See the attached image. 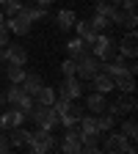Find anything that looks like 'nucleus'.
Returning <instances> with one entry per match:
<instances>
[{
	"label": "nucleus",
	"instance_id": "22",
	"mask_svg": "<svg viewBox=\"0 0 138 154\" xmlns=\"http://www.w3.org/2000/svg\"><path fill=\"white\" fill-rule=\"evenodd\" d=\"M75 11H69V8H64V11H58V28L61 30H72V25H75Z\"/></svg>",
	"mask_w": 138,
	"mask_h": 154
},
{
	"label": "nucleus",
	"instance_id": "29",
	"mask_svg": "<svg viewBox=\"0 0 138 154\" xmlns=\"http://www.w3.org/2000/svg\"><path fill=\"white\" fill-rule=\"evenodd\" d=\"M113 6H119V0H97V8H94V11H100V14L108 17V11H111Z\"/></svg>",
	"mask_w": 138,
	"mask_h": 154
},
{
	"label": "nucleus",
	"instance_id": "34",
	"mask_svg": "<svg viewBox=\"0 0 138 154\" xmlns=\"http://www.w3.org/2000/svg\"><path fill=\"white\" fill-rule=\"evenodd\" d=\"M119 6L124 11H135V0H119Z\"/></svg>",
	"mask_w": 138,
	"mask_h": 154
},
{
	"label": "nucleus",
	"instance_id": "27",
	"mask_svg": "<svg viewBox=\"0 0 138 154\" xmlns=\"http://www.w3.org/2000/svg\"><path fill=\"white\" fill-rule=\"evenodd\" d=\"M22 11L28 14V19H30V22H36V19H44L47 17V8H42V6H22Z\"/></svg>",
	"mask_w": 138,
	"mask_h": 154
},
{
	"label": "nucleus",
	"instance_id": "26",
	"mask_svg": "<svg viewBox=\"0 0 138 154\" xmlns=\"http://www.w3.org/2000/svg\"><path fill=\"white\" fill-rule=\"evenodd\" d=\"M122 132L127 135V140H135V138H138V124H135V116H133V113H130V119L122 124Z\"/></svg>",
	"mask_w": 138,
	"mask_h": 154
},
{
	"label": "nucleus",
	"instance_id": "12",
	"mask_svg": "<svg viewBox=\"0 0 138 154\" xmlns=\"http://www.w3.org/2000/svg\"><path fill=\"white\" fill-rule=\"evenodd\" d=\"M25 119H28V116L19 110V107H14V105H11V110L0 113V127H3V129H11V127H19Z\"/></svg>",
	"mask_w": 138,
	"mask_h": 154
},
{
	"label": "nucleus",
	"instance_id": "13",
	"mask_svg": "<svg viewBox=\"0 0 138 154\" xmlns=\"http://www.w3.org/2000/svg\"><path fill=\"white\" fill-rule=\"evenodd\" d=\"M6 61L17 63V66H25L28 63V50L22 44H6Z\"/></svg>",
	"mask_w": 138,
	"mask_h": 154
},
{
	"label": "nucleus",
	"instance_id": "1",
	"mask_svg": "<svg viewBox=\"0 0 138 154\" xmlns=\"http://www.w3.org/2000/svg\"><path fill=\"white\" fill-rule=\"evenodd\" d=\"M28 119H33L42 129H55V127H58V113H55L53 105H39V102H33Z\"/></svg>",
	"mask_w": 138,
	"mask_h": 154
},
{
	"label": "nucleus",
	"instance_id": "14",
	"mask_svg": "<svg viewBox=\"0 0 138 154\" xmlns=\"http://www.w3.org/2000/svg\"><path fill=\"white\" fill-rule=\"evenodd\" d=\"M28 138H30V132H28V129H22V124L8 129V143H11V149L25 146V143H28Z\"/></svg>",
	"mask_w": 138,
	"mask_h": 154
},
{
	"label": "nucleus",
	"instance_id": "11",
	"mask_svg": "<svg viewBox=\"0 0 138 154\" xmlns=\"http://www.w3.org/2000/svg\"><path fill=\"white\" fill-rule=\"evenodd\" d=\"M30 19H28V14L19 8L17 14H11V22L6 25V28H11V33H17V36H25V33H30Z\"/></svg>",
	"mask_w": 138,
	"mask_h": 154
},
{
	"label": "nucleus",
	"instance_id": "16",
	"mask_svg": "<svg viewBox=\"0 0 138 154\" xmlns=\"http://www.w3.org/2000/svg\"><path fill=\"white\" fill-rule=\"evenodd\" d=\"M91 83H94V91H100V94H108V91H113V77L111 74H105L102 69L97 72L94 77H91Z\"/></svg>",
	"mask_w": 138,
	"mask_h": 154
},
{
	"label": "nucleus",
	"instance_id": "30",
	"mask_svg": "<svg viewBox=\"0 0 138 154\" xmlns=\"http://www.w3.org/2000/svg\"><path fill=\"white\" fill-rule=\"evenodd\" d=\"M75 69H77V63L72 61V58H66V61L61 63V72H64V77H72V74H75Z\"/></svg>",
	"mask_w": 138,
	"mask_h": 154
},
{
	"label": "nucleus",
	"instance_id": "9",
	"mask_svg": "<svg viewBox=\"0 0 138 154\" xmlns=\"http://www.w3.org/2000/svg\"><path fill=\"white\" fill-rule=\"evenodd\" d=\"M61 151H66V154H80V129H77V127H66Z\"/></svg>",
	"mask_w": 138,
	"mask_h": 154
},
{
	"label": "nucleus",
	"instance_id": "7",
	"mask_svg": "<svg viewBox=\"0 0 138 154\" xmlns=\"http://www.w3.org/2000/svg\"><path fill=\"white\" fill-rule=\"evenodd\" d=\"M135 107H138V105H135V96H133V94H124V96H119V102H113V105H105V110L113 116L116 121H119L124 113H135Z\"/></svg>",
	"mask_w": 138,
	"mask_h": 154
},
{
	"label": "nucleus",
	"instance_id": "32",
	"mask_svg": "<svg viewBox=\"0 0 138 154\" xmlns=\"http://www.w3.org/2000/svg\"><path fill=\"white\" fill-rule=\"evenodd\" d=\"M8 151H11V143L6 138V132H0V154H8Z\"/></svg>",
	"mask_w": 138,
	"mask_h": 154
},
{
	"label": "nucleus",
	"instance_id": "3",
	"mask_svg": "<svg viewBox=\"0 0 138 154\" xmlns=\"http://www.w3.org/2000/svg\"><path fill=\"white\" fill-rule=\"evenodd\" d=\"M108 132H111V129H108ZM100 149L108 151V154H124V151H127V154H135V143L127 140V135H124L122 129H119V132H111Z\"/></svg>",
	"mask_w": 138,
	"mask_h": 154
},
{
	"label": "nucleus",
	"instance_id": "2",
	"mask_svg": "<svg viewBox=\"0 0 138 154\" xmlns=\"http://www.w3.org/2000/svg\"><path fill=\"white\" fill-rule=\"evenodd\" d=\"M25 146L33 154H47V151L55 149V135H50V129H42V127H39L36 132H30V138H28Z\"/></svg>",
	"mask_w": 138,
	"mask_h": 154
},
{
	"label": "nucleus",
	"instance_id": "31",
	"mask_svg": "<svg viewBox=\"0 0 138 154\" xmlns=\"http://www.w3.org/2000/svg\"><path fill=\"white\" fill-rule=\"evenodd\" d=\"M127 30H135V11H127V17H124V22H122Z\"/></svg>",
	"mask_w": 138,
	"mask_h": 154
},
{
	"label": "nucleus",
	"instance_id": "15",
	"mask_svg": "<svg viewBox=\"0 0 138 154\" xmlns=\"http://www.w3.org/2000/svg\"><path fill=\"white\" fill-rule=\"evenodd\" d=\"M72 28H77V36H80L86 44H91L94 38H97V30L91 28V22H88V19H75V25H72Z\"/></svg>",
	"mask_w": 138,
	"mask_h": 154
},
{
	"label": "nucleus",
	"instance_id": "36",
	"mask_svg": "<svg viewBox=\"0 0 138 154\" xmlns=\"http://www.w3.org/2000/svg\"><path fill=\"white\" fill-rule=\"evenodd\" d=\"M0 61H6V44H0Z\"/></svg>",
	"mask_w": 138,
	"mask_h": 154
},
{
	"label": "nucleus",
	"instance_id": "6",
	"mask_svg": "<svg viewBox=\"0 0 138 154\" xmlns=\"http://www.w3.org/2000/svg\"><path fill=\"white\" fill-rule=\"evenodd\" d=\"M77 69H75V77L77 80H91V77L100 72V61H97V58L91 55V52H86V55H80L77 58Z\"/></svg>",
	"mask_w": 138,
	"mask_h": 154
},
{
	"label": "nucleus",
	"instance_id": "38",
	"mask_svg": "<svg viewBox=\"0 0 138 154\" xmlns=\"http://www.w3.org/2000/svg\"><path fill=\"white\" fill-rule=\"evenodd\" d=\"M0 22H3V19H0Z\"/></svg>",
	"mask_w": 138,
	"mask_h": 154
},
{
	"label": "nucleus",
	"instance_id": "17",
	"mask_svg": "<svg viewBox=\"0 0 138 154\" xmlns=\"http://www.w3.org/2000/svg\"><path fill=\"white\" fill-rule=\"evenodd\" d=\"M19 85H22V91L25 94H36L39 88H42V77H39L36 72H25V77H22V83H19Z\"/></svg>",
	"mask_w": 138,
	"mask_h": 154
},
{
	"label": "nucleus",
	"instance_id": "23",
	"mask_svg": "<svg viewBox=\"0 0 138 154\" xmlns=\"http://www.w3.org/2000/svg\"><path fill=\"white\" fill-rule=\"evenodd\" d=\"M97 124H100V132H108V129L116 127V119H113L108 110H102V113H97Z\"/></svg>",
	"mask_w": 138,
	"mask_h": 154
},
{
	"label": "nucleus",
	"instance_id": "8",
	"mask_svg": "<svg viewBox=\"0 0 138 154\" xmlns=\"http://www.w3.org/2000/svg\"><path fill=\"white\" fill-rule=\"evenodd\" d=\"M116 52L122 58H135L138 55V38H135V30H127L122 36V42L116 44Z\"/></svg>",
	"mask_w": 138,
	"mask_h": 154
},
{
	"label": "nucleus",
	"instance_id": "19",
	"mask_svg": "<svg viewBox=\"0 0 138 154\" xmlns=\"http://www.w3.org/2000/svg\"><path fill=\"white\" fill-rule=\"evenodd\" d=\"M55 96H58V91L42 83V88H39V91L33 94V99H36L39 105H53V102H55Z\"/></svg>",
	"mask_w": 138,
	"mask_h": 154
},
{
	"label": "nucleus",
	"instance_id": "21",
	"mask_svg": "<svg viewBox=\"0 0 138 154\" xmlns=\"http://www.w3.org/2000/svg\"><path fill=\"white\" fill-rule=\"evenodd\" d=\"M113 88H119L122 94H135V80H133V74L113 77Z\"/></svg>",
	"mask_w": 138,
	"mask_h": 154
},
{
	"label": "nucleus",
	"instance_id": "28",
	"mask_svg": "<svg viewBox=\"0 0 138 154\" xmlns=\"http://www.w3.org/2000/svg\"><path fill=\"white\" fill-rule=\"evenodd\" d=\"M0 8H3L6 14H17L19 8H22V0H0Z\"/></svg>",
	"mask_w": 138,
	"mask_h": 154
},
{
	"label": "nucleus",
	"instance_id": "18",
	"mask_svg": "<svg viewBox=\"0 0 138 154\" xmlns=\"http://www.w3.org/2000/svg\"><path fill=\"white\" fill-rule=\"evenodd\" d=\"M66 52H69V58H72V61H77L80 55H86V52H91V50H88V44L83 42V38L77 36V38H72V42L66 44Z\"/></svg>",
	"mask_w": 138,
	"mask_h": 154
},
{
	"label": "nucleus",
	"instance_id": "20",
	"mask_svg": "<svg viewBox=\"0 0 138 154\" xmlns=\"http://www.w3.org/2000/svg\"><path fill=\"white\" fill-rule=\"evenodd\" d=\"M105 94H100V91H94L88 99H86V107H88V113H102L105 110Z\"/></svg>",
	"mask_w": 138,
	"mask_h": 154
},
{
	"label": "nucleus",
	"instance_id": "35",
	"mask_svg": "<svg viewBox=\"0 0 138 154\" xmlns=\"http://www.w3.org/2000/svg\"><path fill=\"white\" fill-rule=\"evenodd\" d=\"M36 3L42 6V8H47V6H53V3H55V0H36Z\"/></svg>",
	"mask_w": 138,
	"mask_h": 154
},
{
	"label": "nucleus",
	"instance_id": "10",
	"mask_svg": "<svg viewBox=\"0 0 138 154\" xmlns=\"http://www.w3.org/2000/svg\"><path fill=\"white\" fill-rule=\"evenodd\" d=\"M80 94H83V83L77 80L75 74H72V77H64L61 88H58V96H66V99H77Z\"/></svg>",
	"mask_w": 138,
	"mask_h": 154
},
{
	"label": "nucleus",
	"instance_id": "24",
	"mask_svg": "<svg viewBox=\"0 0 138 154\" xmlns=\"http://www.w3.org/2000/svg\"><path fill=\"white\" fill-rule=\"evenodd\" d=\"M88 22H91V28H94L97 33H102L105 28H111V19H108L105 14H100V11H94V17L88 19Z\"/></svg>",
	"mask_w": 138,
	"mask_h": 154
},
{
	"label": "nucleus",
	"instance_id": "5",
	"mask_svg": "<svg viewBox=\"0 0 138 154\" xmlns=\"http://www.w3.org/2000/svg\"><path fill=\"white\" fill-rule=\"evenodd\" d=\"M6 102H11L14 107H19V110L28 116V113H30V107H33V96H30V94H25L19 83H11V88L6 91Z\"/></svg>",
	"mask_w": 138,
	"mask_h": 154
},
{
	"label": "nucleus",
	"instance_id": "25",
	"mask_svg": "<svg viewBox=\"0 0 138 154\" xmlns=\"http://www.w3.org/2000/svg\"><path fill=\"white\" fill-rule=\"evenodd\" d=\"M25 66H17V63H8V69H6V77L11 83H22V77H25Z\"/></svg>",
	"mask_w": 138,
	"mask_h": 154
},
{
	"label": "nucleus",
	"instance_id": "37",
	"mask_svg": "<svg viewBox=\"0 0 138 154\" xmlns=\"http://www.w3.org/2000/svg\"><path fill=\"white\" fill-rule=\"evenodd\" d=\"M0 105H6V91H0Z\"/></svg>",
	"mask_w": 138,
	"mask_h": 154
},
{
	"label": "nucleus",
	"instance_id": "4",
	"mask_svg": "<svg viewBox=\"0 0 138 154\" xmlns=\"http://www.w3.org/2000/svg\"><path fill=\"white\" fill-rule=\"evenodd\" d=\"M91 55H94L100 63L111 61V58L116 55V42H113L111 36H105V33H97V38L91 42Z\"/></svg>",
	"mask_w": 138,
	"mask_h": 154
},
{
	"label": "nucleus",
	"instance_id": "33",
	"mask_svg": "<svg viewBox=\"0 0 138 154\" xmlns=\"http://www.w3.org/2000/svg\"><path fill=\"white\" fill-rule=\"evenodd\" d=\"M0 44H8V28H6V22H0Z\"/></svg>",
	"mask_w": 138,
	"mask_h": 154
}]
</instances>
